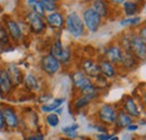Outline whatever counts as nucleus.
Instances as JSON below:
<instances>
[{
    "instance_id": "c9c22d12",
    "label": "nucleus",
    "mask_w": 146,
    "mask_h": 140,
    "mask_svg": "<svg viewBox=\"0 0 146 140\" xmlns=\"http://www.w3.org/2000/svg\"><path fill=\"white\" fill-rule=\"evenodd\" d=\"M51 99V95H45V96H40L39 98V102H47Z\"/></svg>"
},
{
    "instance_id": "6e6552de",
    "label": "nucleus",
    "mask_w": 146,
    "mask_h": 140,
    "mask_svg": "<svg viewBox=\"0 0 146 140\" xmlns=\"http://www.w3.org/2000/svg\"><path fill=\"white\" fill-rule=\"evenodd\" d=\"M6 73L8 75V79L11 83V85H19L24 82V76L21 74V71L19 70V67L17 65L14 64H9L6 69Z\"/></svg>"
},
{
    "instance_id": "f257e3e1",
    "label": "nucleus",
    "mask_w": 146,
    "mask_h": 140,
    "mask_svg": "<svg viewBox=\"0 0 146 140\" xmlns=\"http://www.w3.org/2000/svg\"><path fill=\"white\" fill-rule=\"evenodd\" d=\"M66 27H68V30L69 33L78 38L80 36L83 35V32H84V24H83V20L80 18V16L75 13H71L68 17H66Z\"/></svg>"
},
{
    "instance_id": "412c9836",
    "label": "nucleus",
    "mask_w": 146,
    "mask_h": 140,
    "mask_svg": "<svg viewBox=\"0 0 146 140\" xmlns=\"http://www.w3.org/2000/svg\"><path fill=\"white\" fill-rule=\"evenodd\" d=\"M63 102H64V99H56L53 102L48 103V104L42 105L40 110H42L43 112H52V111H54V110H57L60 105L63 104Z\"/></svg>"
},
{
    "instance_id": "9d476101",
    "label": "nucleus",
    "mask_w": 146,
    "mask_h": 140,
    "mask_svg": "<svg viewBox=\"0 0 146 140\" xmlns=\"http://www.w3.org/2000/svg\"><path fill=\"white\" fill-rule=\"evenodd\" d=\"M2 114H3L5 124H7L9 128H16L18 125V117H17L16 112L14 111V109L5 108L2 110Z\"/></svg>"
},
{
    "instance_id": "4c0bfd02",
    "label": "nucleus",
    "mask_w": 146,
    "mask_h": 140,
    "mask_svg": "<svg viewBox=\"0 0 146 140\" xmlns=\"http://www.w3.org/2000/svg\"><path fill=\"white\" fill-rule=\"evenodd\" d=\"M5 92H3V88H2V83H1V80H0V96H3Z\"/></svg>"
},
{
    "instance_id": "20e7f679",
    "label": "nucleus",
    "mask_w": 146,
    "mask_h": 140,
    "mask_svg": "<svg viewBox=\"0 0 146 140\" xmlns=\"http://www.w3.org/2000/svg\"><path fill=\"white\" fill-rule=\"evenodd\" d=\"M51 55L55 57L60 63H66L70 57H71V53H70V50L68 47H63L62 46V43L60 39H57L54 44L52 45L51 47Z\"/></svg>"
},
{
    "instance_id": "72a5a7b5",
    "label": "nucleus",
    "mask_w": 146,
    "mask_h": 140,
    "mask_svg": "<svg viewBox=\"0 0 146 140\" xmlns=\"http://www.w3.org/2000/svg\"><path fill=\"white\" fill-rule=\"evenodd\" d=\"M5 125V120H3V114H2V110L0 109V130L3 128Z\"/></svg>"
},
{
    "instance_id": "b1692460",
    "label": "nucleus",
    "mask_w": 146,
    "mask_h": 140,
    "mask_svg": "<svg viewBox=\"0 0 146 140\" xmlns=\"http://www.w3.org/2000/svg\"><path fill=\"white\" fill-rule=\"evenodd\" d=\"M124 8H125V13L127 16H134V14L137 11V3L135 2H130V1H124Z\"/></svg>"
},
{
    "instance_id": "cd10ccee",
    "label": "nucleus",
    "mask_w": 146,
    "mask_h": 140,
    "mask_svg": "<svg viewBox=\"0 0 146 140\" xmlns=\"http://www.w3.org/2000/svg\"><path fill=\"white\" fill-rule=\"evenodd\" d=\"M9 44V38L8 34L6 32V29H3L2 27H0V46H7Z\"/></svg>"
},
{
    "instance_id": "7ed1b4c3",
    "label": "nucleus",
    "mask_w": 146,
    "mask_h": 140,
    "mask_svg": "<svg viewBox=\"0 0 146 140\" xmlns=\"http://www.w3.org/2000/svg\"><path fill=\"white\" fill-rule=\"evenodd\" d=\"M83 22L86 24L87 28L94 33L98 30L99 26H100V22H101V17L92 9V8H89L87 9L84 13H83Z\"/></svg>"
},
{
    "instance_id": "2f4dec72",
    "label": "nucleus",
    "mask_w": 146,
    "mask_h": 140,
    "mask_svg": "<svg viewBox=\"0 0 146 140\" xmlns=\"http://www.w3.org/2000/svg\"><path fill=\"white\" fill-rule=\"evenodd\" d=\"M138 37H139V39L144 43L146 45V27H143V28H141V30H139V35H138Z\"/></svg>"
},
{
    "instance_id": "7c9ffc66",
    "label": "nucleus",
    "mask_w": 146,
    "mask_h": 140,
    "mask_svg": "<svg viewBox=\"0 0 146 140\" xmlns=\"http://www.w3.org/2000/svg\"><path fill=\"white\" fill-rule=\"evenodd\" d=\"M141 20L139 17H133V18H128V19H124L123 21H120V25L123 26H127V25H136L138 24Z\"/></svg>"
},
{
    "instance_id": "aec40b11",
    "label": "nucleus",
    "mask_w": 146,
    "mask_h": 140,
    "mask_svg": "<svg viewBox=\"0 0 146 140\" xmlns=\"http://www.w3.org/2000/svg\"><path fill=\"white\" fill-rule=\"evenodd\" d=\"M92 9L100 16V17H105L108 14V8L106 2L104 1H94L92 5Z\"/></svg>"
},
{
    "instance_id": "2eb2a0df",
    "label": "nucleus",
    "mask_w": 146,
    "mask_h": 140,
    "mask_svg": "<svg viewBox=\"0 0 146 140\" xmlns=\"http://www.w3.org/2000/svg\"><path fill=\"white\" fill-rule=\"evenodd\" d=\"M99 69H100V74H102L104 77H113L116 72L115 69L112 66V64L109 63L108 61H102L99 65Z\"/></svg>"
},
{
    "instance_id": "39448f33",
    "label": "nucleus",
    "mask_w": 146,
    "mask_h": 140,
    "mask_svg": "<svg viewBox=\"0 0 146 140\" xmlns=\"http://www.w3.org/2000/svg\"><path fill=\"white\" fill-rule=\"evenodd\" d=\"M40 67L46 74L53 75L60 70V62L55 57H53L51 54L50 55H45L40 59Z\"/></svg>"
},
{
    "instance_id": "58836bf2",
    "label": "nucleus",
    "mask_w": 146,
    "mask_h": 140,
    "mask_svg": "<svg viewBox=\"0 0 146 140\" xmlns=\"http://www.w3.org/2000/svg\"><path fill=\"white\" fill-rule=\"evenodd\" d=\"M110 140H119V138H118V137H116V136H113V137H111V138H110Z\"/></svg>"
},
{
    "instance_id": "ddd939ff",
    "label": "nucleus",
    "mask_w": 146,
    "mask_h": 140,
    "mask_svg": "<svg viewBox=\"0 0 146 140\" xmlns=\"http://www.w3.org/2000/svg\"><path fill=\"white\" fill-rule=\"evenodd\" d=\"M106 57L109 63H118L121 61V51L117 46H110L106 51Z\"/></svg>"
},
{
    "instance_id": "a878e982",
    "label": "nucleus",
    "mask_w": 146,
    "mask_h": 140,
    "mask_svg": "<svg viewBox=\"0 0 146 140\" xmlns=\"http://www.w3.org/2000/svg\"><path fill=\"white\" fill-rule=\"evenodd\" d=\"M40 2L45 11H55L57 9V5L53 0H42Z\"/></svg>"
},
{
    "instance_id": "9b49d317",
    "label": "nucleus",
    "mask_w": 146,
    "mask_h": 140,
    "mask_svg": "<svg viewBox=\"0 0 146 140\" xmlns=\"http://www.w3.org/2000/svg\"><path fill=\"white\" fill-rule=\"evenodd\" d=\"M72 79H73L74 85L78 88H80V90H83L84 88H87L88 85L92 84L90 79H89L88 76H86L82 72H75V73L73 74Z\"/></svg>"
},
{
    "instance_id": "4468645a",
    "label": "nucleus",
    "mask_w": 146,
    "mask_h": 140,
    "mask_svg": "<svg viewBox=\"0 0 146 140\" xmlns=\"http://www.w3.org/2000/svg\"><path fill=\"white\" fill-rule=\"evenodd\" d=\"M46 21L52 28H61L64 24V18L58 13H51L50 15H47Z\"/></svg>"
},
{
    "instance_id": "6ab92c4d",
    "label": "nucleus",
    "mask_w": 146,
    "mask_h": 140,
    "mask_svg": "<svg viewBox=\"0 0 146 140\" xmlns=\"http://www.w3.org/2000/svg\"><path fill=\"white\" fill-rule=\"evenodd\" d=\"M24 83H25V87L28 88V90H31V91H33V90H38L39 88V84H38V81H37V79L33 75V74H27L25 77H24Z\"/></svg>"
},
{
    "instance_id": "e433bc0d",
    "label": "nucleus",
    "mask_w": 146,
    "mask_h": 140,
    "mask_svg": "<svg viewBox=\"0 0 146 140\" xmlns=\"http://www.w3.org/2000/svg\"><path fill=\"white\" fill-rule=\"evenodd\" d=\"M127 129L129 131H133V130H137L138 129V124H129L127 127Z\"/></svg>"
},
{
    "instance_id": "1a4fd4ad",
    "label": "nucleus",
    "mask_w": 146,
    "mask_h": 140,
    "mask_svg": "<svg viewBox=\"0 0 146 140\" xmlns=\"http://www.w3.org/2000/svg\"><path fill=\"white\" fill-rule=\"evenodd\" d=\"M82 70L84 72L86 76L90 77H98L100 76V69L99 65H97L92 59H86L82 62Z\"/></svg>"
},
{
    "instance_id": "bb28decb",
    "label": "nucleus",
    "mask_w": 146,
    "mask_h": 140,
    "mask_svg": "<svg viewBox=\"0 0 146 140\" xmlns=\"http://www.w3.org/2000/svg\"><path fill=\"white\" fill-rule=\"evenodd\" d=\"M46 122L48 123L51 127H57L58 125V122H60V119H58V117H57V114H55V113H50L48 116H47V118H46Z\"/></svg>"
},
{
    "instance_id": "ea45409f",
    "label": "nucleus",
    "mask_w": 146,
    "mask_h": 140,
    "mask_svg": "<svg viewBox=\"0 0 146 140\" xmlns=\"http://www.w3.org/2000/svg\"><path fill=\"white\" fill-rule=\"evenodd\" d=\"M144 103H145V106H146V94H145V96H144Z\"/></svg>"
},
{
    "instance_id": "423d86ee",
    "label": "nucleus",
    "mask_w": 146,
    "mask_h": 140,
    "mask_svg": "<svg viewBox=\"0 0 146 140\" xmlns=\"http://www.w3.org/2000/svg\"><path fill=\"white\" fill-rule=\"evenodd\" d=\"M26 20L31 27V30L36 33V34H39L42 33L44 29H45V22L43 20V18L40 17L39 15L35 14L34 11H31L28 13L27 17H26Z\"/></svg>"
},
{
    "instance_id": "c85d7f7f",
    "label": "nucleus",
    "mask_w": 146,
    "mask_h": 140,
    "mask_svg": "<svg viewBox=\"0 0 146 140\" xmlns=\"http://www.w3.org/2000/svg\"><path fill=\"white\" fill-rule=\"evenodd\" d=\"M81 92L83 93V95H90V96H96L97 95V88L93 84H90L87 88L81 90Z\"/></svg>"
},
{
    "instance_id": "393cba45",
    "label": "nucleus",
    "mask_w": 146,
    "mask_h": 140,
    "mask_svg": "<svg viewBox=\"0 0 146 140\" xmlns=\"http://www.w3.org/2000/svg\"><path fill=\"white\" fill-rule=\"evenodd\" d=\"M94 96H90V95H83L82 98H80V99H78L76 101H75V108L76 109H80V108H83V106H86V105H88L90 103V101H91L92 99H93Z\"/></svg>"
},
{
    "instance_id": "c756f323",
    "label": "nucleus",
    "mask_w": 146,
    "mask_h": 140,
    "mask_svg": "<svg viewBox=\"0 0 146 140\" xmlns=\"http://www.w3.org/2000/svg\"><path fill=\"white\" fill-rule=\"evenodd\" d=\"M78 128H79V125L78 124H72V125H69V127H65V128H63L62 129V131L63 132H65V133H68L69 136H71L72 138L75 137V131L78 130Z\"/></svg>"
},
{
    "instance_id": "a211bd4d",
    "label": "nucleus",
    "mask_w": 146,
    "mask_h": 140,
    "mask_svg": "<svg viewBox=\"0 0 146 140\" xmlns=\"http://www.w3.org/2000/svg\"><path fill=\"white\" fill-rule=\"evenodd\" d=\"M116 124L118 128H127L129 124H131V117H129L125 112H120L117 114Z\"/></svg>"
},
{
    "instance_id": "f3484780",
    "label": "nucleus",
    "mask_w": 146,
    "mask_h": 140,
    "mask_svg": "<svg viewBox=\"0 0 146 140\" xmlns=\"http://www.w3.org/2000/svg\"><path fill=\"white\" fill-rule=\"evenodd\" d=\"M120 62L124 64L125 67H133L136 64V58L128 50H125L124 52H121V61Z\"/></svg>"
},
{
    "instance_id": "f8f14e48",
    "label": "nucleus",
    "mask_w": 146,
    "mask_h": 140,
    "mask_svg": "<svg viewBox=\"0 0 146 140\" xmlns=\"http://www.w3.org/2000/svg\"><path fill=\"white\" fill-rule=\"evenodd\" d=\"M7 29H8L9 35L11 36V38L14 40L18 42V40L21 39V37H23L21 29H20L19 25L15 20H7Z\"/></svg>"
},
{
    "instance_id": "4be33fe9",
    "label": "nucleus",
    "mask_w": 146,
    "mask_h": 140,
    "mask_svg": "<svg viewBox=\"0 0 146 140\" xmlns=\"http://www.w3.org/2000/svg\"><path fill=\"white\" fill-rule=\"evenodd\" d=\"M0 80H1V83H2L3 92H5V94H6V93H8V92L10 91V88H11L13 85H11L9 79H8V75H7V73H6V70H3V69L0 70Z\"/></svg>"
},
{
    "instance_id": "f03ea898",
    "label": "nucleus",
    "mask_w": 146,
    "mask_h": 140,
    "mask_svg": "<svg viewBox=\"0 0 146 140\" xmlns=\"http://www.w3.org/2000/svg\"><path fill=\"white\" fill-rule=\"evenodd\" d=\"M126 50H128L135 57L139 59H146V45L139 39L138 36H131L128 38Z\"/></svg>"
},
{
    "instance_id": "0eeeda50",
    "label": "nucleus",
    "mask_w": 146,
    "mask_h": 140,
    "mask_svg": "<svg viewBox=\"0 0 146 140\" xmlns=\"http://www.w3.org/2000/svg\"><path fill=\"white\" fill-rule=\"evenodd\" d=\"M98 116H99V119L105 123H108V124H112V123L116 122V118H117V114H116V111L115 109L109 104H105L102 105L98 112Z\"/></svg>"
},
{
    "instance_id": "473e14b6",
    "label": "nucleus",
    "mask_w": 146,
    "mask_h": 140,
    "mask_svg": "<svg viewBox=\"0 0 146 140\" xmlns=\"http://www.w3.org/2000/svg\"><path fill=\"white\" fill-rule=\"evenodd\" d=\"M97 138H98V140H110L111 136L108 135L107 132H105V133H100V135H98Z\"/></svg>"
},
{
    "instance_id": "5701e85b",
    "label": "nucleus",
    "mask_w": 146,
    "mask_h": 140,
    "mask_svg": "<svg viewBox=\"0 0 146 140\" xmlns=\"http://www.w3.org/2000/svg\"><path fill=\"white\" fill-rule=\"evenodd\" d=\"M28 2V5H31L32 7H33V11L37 14V15H39L40 17H43L44 16V14H45V10H44V8H43V5H42V2L40 1H36V0H29V1H27Z\"/></svg>"
},
{
    "instance_id": "dca6fc26",
    "label": "nucleus",
    "mask_w": 146,
    "mask_h": 140,
    "mask_svg": "<svg viewBox=\"0 0 146 140\" xmlns=\"http://www.w3.org/2000/svg\"><path fill=\"white\" fill-rule=\"evenodd\" d=\"M124 108H125V110H126V112H127V114L129 117H138V116H139L138 108H137V105L134 102L133 99L127 98L126 101H125Z\"/></svg>"
},
{
    "instance_id": "f704fd0d",
    "label": "nucleus",
    "mask_w": 146,
    "mask_h": 140,
    "mask_svg": "<svg viewBox=\"0 0 146 140\" xmlns=\"http://www.w3.org/2000/svg\"><path fill=\"white\" fill-rule=\"evenodd\" d=\"M27 140H44V137L42 135H37V136H32Z\"/></svg>"
}]
</instances>
